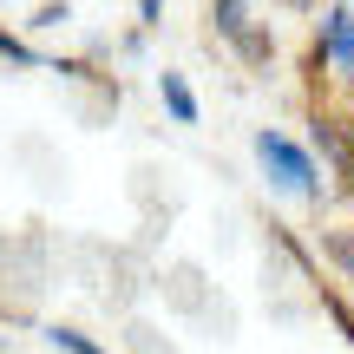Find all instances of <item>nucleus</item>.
Instances as JSON below:
<instances>
[{
    "instance_id": "nucleus-12",
    "label": "nucleus",
    "mask_w": 354,
    "mask_h": 354,
    "mask_svg": "<svg viewBox=\"0 0 354 354\" xmlns=\"http://www.w3.org/2000/svg\"><path fill=\"white\" fill-rule=\"evenodd\" d=\"M348 197H354V190H348Z\"/></svg>"
},
{
    "instance_id": "nucleus-6",
    "label": "nucleus",
    "mask_w": 354,
    "mask_h": 354,
    "mask_svg": "<svg viewBox=\"0 0 354 354\" xmlns=\"http://www.w3.org/2000/svg\"><path fill=\"white\" fill-rule=\"evenodd\" d=\"M250 26H256V0H210V33L223 39V46L243 39Z\"/></svg>"
},
{
    "instance_id": "nucleus-2",
    "label": "nucleus",
    "mask_w": 354,
    "mask_h": 354,
    "mask_svg": "<svg viewBox=\"0 0 354 354\" xmlns=\"http://www.w3.org/2000/svg\"><path fill=\"white\" fill-rule=\"evenodd\" d=\"M308 73H335V79H348V86H354V7H348V0L322 7L315 46H308Z\"/></svg>"
},
{
    "instance_id": "nucleus-8",
    "label": "nucleus",
    "mask_w": 354,
    "mask_h": 354,
    "mask_svg": "<svg viewBox=\"0 0 354 354\" xmlns=\"http://www.w3.org/2000/svg\"><path fill=\"white\" fill-rule=\"evenodd\" d=\"M46 348L53 354H112V348H99L86 328H73V322H46Z\"/></svg>"
},
{
    "instance_id": "nucleus-5",
    "label": "nucleus",
    "mask_w": 354,
    "mask_h": 354,
    "mask_svg": "<svg viewBox=\"0 0 354 354\" xmlns=\"http://www.w3.org/2000/svg\"><path fill=\"white\" fill-rule=\"evenodd\" d=\"M158 99H165V112H171V125H197V118H203V105H197V92H190V79L177 73V66H158Z\"/></svg>"
},
{
    "instance_id": "nucleus-3",
    "label": "nucleus",
    "mask_w": 354,
    "mask_h": 354,
    "mask_svg": "<svg viewBox=\"0 0 354 354\" xmlns=\"http://www.w3.org/2000/svg\"><path fill=\"white\" fill-rule=\"evenodd\" d=\"M308 145H315L322 165H328V171L354 190V118L328 112V105H315V112H308Z\"/></svg>"
},
{
    "instance_id": "nucleus-11",
    "label": "nucleus",
    "mask_w": 354,
    "mask_h": 354,
    "mask_svg": "<svg viewBox=\"0 0 354 354\" xmlns=\"http://www.w3.org/2000/svg\"><path fill=\"white\" fill-rule=\"evenodd\" d=\"M138 26L158 33V26H165V0H138Z\"/></svg>"
},
{
    "instance_id": "nucleus-4",
    "label": "nucleus",
    "mask_w": 354,
    "mask_h": 354,
    "mask_svg": "<svg viewBox=\"0 0 354 354\" xmlns=\"http://www.w3.org/2000/svg\"><path fill=\"white\" fill-rule=\"evenodd\" d=\"M308 256H315L322 269H335V276L354 289V230H328V223H322L315 243H308Z\"/></svg>"
},
{
    "instance_id": "nucleus-7",
    "label": "nucleus",
    "mask_w": 354,
    "mask_h": 354,
    "mask_svg": "<svg viewBox=\"0 0 354 354\" xmlns=\"http://www.w3.org/2000/svg\"><path fill=\"white\" fill-rule=\"evenodd\" d=\"M315 308L335 322V328H342V342L354 348V302H348L342 289H328V276H315Z\"/></svg>"
},
{
    "instance_id": "nucleus-9",
    "label": "nucleus",
    "mask_w": 354,
    "mask_h": 354,
    "mask_svg": "<svg viewBox=\"0 0 354 354\" xmlns=\"http://www.w3.org/2000/svg\"><path fill=\"white\" fill-rule=\"evenodd\" d=\"M0 66H13V73H39L46 59H39V53L26 46V39L13 33V26H0Z\"/></svg>"
},
{
    "instance_id": "nucleus-10",
    "label": "nucleus",
    "mask_w": 354,
    "mask_h": 354,
    "mask_svg": "<svg viewBox=\"0 0 354 354\" xmlns=\"http://www.w3.org/2000/svg\"><path fill=\"white\" fill-rule=\"evenodd\" d=\"M66 20H73V0H46L26 26H33V33H53V26H66Z\"/></svg>"
},
{
    "instance_id": "nucleus-1",
    "label": "nucleus",
    "mask_w": 354,
    "mask_h": 354,
    "mask_svg": "<svg viewBox=\"0 0 354 354\" xmlns=\"http://www.w3.org/2000/svg\"><path fill=\"white\" fill-rule=\"evenodd\" d=\"M250 158H256V171H263V184H269V190H282V197L315 203V210H322V197H328V177H322L315 151H308L302 138H289V131L263 125V131L250 138Z\"/></svg>"
}]
</instances>
